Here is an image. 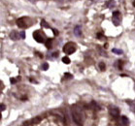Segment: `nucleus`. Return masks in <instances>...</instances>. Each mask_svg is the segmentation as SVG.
I'll return each mask as SVG.
<instances>
[{
	"mask_svg": "<svg viewBox=\"0 0 135 126\" xmlns=\"http://www.w3.org/2000/svg\"><path fill=\"white\" fill-rule=\"evenodd\" d=\"M71 114H72V118L74 120V122L76 124H78L79 126L83 125V114L81 112V110L77 107H73L71 110Z\"/></svg>",
	"mask_w": 135,
	"mask_h": 126,
	"instance_id": "obj_1",
	"label": "nucleus"
},
{
	"mask_svg": "<svg viewBox=\"0 0 135 126\" xmlns=\"http://www.w3.org/2000/svg\"><path fill=\"white\" fill-rule=\"evenodd\" d=\"M75 50H76V44L73 42L67 43L63 47V52L66 54H72L73 53H75Z\"/></svg>",
	"mask_w": 135,
	"mask_h": 126,
	"instance_id": "obj_2",
	"label": "nucleus"
},
{
	"mask_svg": "<svg viewBox=\"0 0 135 126\" xmlns=\"http://www.w3.org/2000/svg\"><path fill=\"white\" fill-rule=\"evenodd\" d=\"M33 37H34L35 41L38 42V43H43V42H44V37L41 35L40 30H36V31L33 33Z\"/></svg>",
	"mask_w": 135,
	"mask_h": 126,
	"instance_id": "obj_3",
	"label": "nucleus"
},
{
	"mask_svg": "<svg viewBox=\"0 0 135 126\" xmlns=\"http://www.w3.org/2000/svg\"><path fill=\"white\" fill-rule=\"evenodd\" d=\"M25 18H21L17 20V25L19 28H26L27 27V24L25 22Z\"/></svg>",
	"mask_w": 135,
	"mask_h": 126,
	"instance_id": "obj_4",
	"label": "nucleus"
},
{
	"mask_svg": "<svg viewBox=\"0 0 135 126\" xmlns=\"http://www.w3.org/2000/svg\"><path fill=\"white\" fill-rule=\"evenodd\" d=\"M109 113L112 116H118L120 114V110L117 107H111L109 109Z\"/></svg>",
	"mask_w": 135,
	"mask_h": 126,
	"instance_id": "obj_5",
	"label": "nucleus"
},
{
	"mask_svg": "<svg viewBox=\"0 0 135 126\" xmlns=\"http://www.w3.org/2000/svg\"><path fill=\"white\" fill-rule=\"evenodd\" d=\"M74 34H75V36H78V37H80L82 35V28H81L80 25H76V26H75Z\"/></svg>",
	"mask_w": 135,
	"mask_h": 126,
	"instance_id": "obj_6",
	"label": "nucleus"
},
{
	"mask_svg": "<svg viewBox=\"0 0 135 126\" xmlns=\"http://www.w3.org/2000/svg\"><path fill=\"white\" fill-rule=\"evenodd\" d=\"M10 38H11L12 40H15V41H16V40H18L20 37H19V34H18L17 31L14 30V31H12V32L10 33Z\"/></svg>",
	"mask_w": 135,
	"mask_h": 126,
	"instance_id": "obj_7",
	"label": "nucleus"
},
{
	"mask_svg": "<svg viewBox=\"0 0 135 126\" xmlns=\"http://www.w3.org/2000/svg\"><path fill=\"white\" fill-rule=\"evenodd\" d=\"M112 53H114L115 54H118V55H121V54H123V50L119 49V48H113L112 49Z\"/></svg>",
	"mask_w": 135,
	"mask_h": 126,
	"instance_id": "obj_8",
	"label": "nucleus"
},
{
	"mask_svg": "<svg viewBox=\"0 0 135 126\" xmlns=\"http://www.w3.org/2000/svg\"><path fill=\"white\" fill-rule=\"evenodd\" d=\"M113 22L115 23V25H118L120 24V22H121V19H120V17H113Z\"/></svg>",
	"mask_w": 135,
	"mask_h": 126,
	"instance_id": "obj_9",
	"label": "nucleus"
},
{
	"mask_svg": "<svg viewBox=\"0 0 135 126\" xmlns=\"http://www.w3.org/2000/svg\"><path fill=\"white\" fill-rule=\"evenodd\" d=\"M62 62H63L64 64H70V63H71V60H70L69 57L64 56V57H62Z\"/></svg>",
	"mask_w": 135,
	"mask_h": 126,
	"instance_id": "obj_10",
	"label": "nucleus"
},
{
	"mask_svg": "<svg viewBox=\"0 0 135 126\" xmlns=\"http://www.w3.org/2000/svg\"><path fill=\"white\" fill-rule=\"evenodd\" d=\"M122 121H123V124H124V125H128L129 124V120H128V118L126 117V116H122Z\"/></svg>",
	"mask_w": 135,
	"mask_h": 126,
	"instance_id": "obj_11",
	"label": "nucleus"
},
{
	"mask_svg": "<svg viewBox=\"0 0 135 126\" xmlns=\"http://www.w3.org/2000/svg\"><path fill=\"white\" fill-rule=\"evenodd\" d=\"M40 121H41V118L38 116V117H34V118L31 120V123H32V124H38Z\"/></svg>",
	"mask_w": 135,
	"mask_h": 126,
	"instance_id": "obj_12",
	"label": "nucleus"
},
{
	"mask_svg": "<svg viewBox=\"0 0 135 126\" xmlns=\"http://www.w3.org/2000/svg\"><path fill=\"white\" fill-rule=\"evenodd\" d=\"M46 47H47V48H52V39H48L46 41Z\"/></svg>",
	"mask_w": 135,
	"mask_h": 126,
	"instance_id": "obj_13",
	"label": "nucleus"
},
{
	"mask_svg": "<svg viewBox=\"0 0 135 126\" xmlns=\"http://www.w3.org/2000/svg\"><path fill=\"white\" fill-rule=\"evenodd\" d=\"M99 68H100L101 71H105V69H106L105 63H104V62H100V63H99Z\"/></svg>",
	"mask_w": 135,
	"mask_h": 126,
	"instance_id": "obj_14",
	"label": "nucleus"
},
{
	"mask_svg": "<svg viewBox=\"0 0 135 126\" xmlns=\"http://www.w3.org/2000/svg\"><path fill=\"white\" fill-rule=\"evenodd\" d=\"M41 25H42V26H44V27H46V28H49V27H50L49 24L46 22V20H44V19L41 21Z\"/></svg>",
	"mask_w": 135,
	"mask_h": 126,
	"instance_id": "obj_15",
	"label": "nucleus"
},
{
	"mask_svg": "<svg viewBox=\"0 0 135 126\" xmlns=\"http://www.w3.org/2000/svg\"><path fill=\"white\" fill-rule=\"evenodd\" d=\"M42 68H43L44 71H47V70L49 69V64H48V63H44L43 66H42Z\"/></svg>",
	"mask_w": 135,
	"mask_h": 126,
	"instance_id": "obj_16",
	"label": "nucleus"
},
{
	"mask_svg": "<svg viewBox=\"0 0 135 126\" xmlns=\"http://www.w3.org/2000/svg\"><path fill=\"white\" fill-rule=\"evenodd\" d=\"M19 37L21 39H25V31H20L19 32Z\"/></svg>",
	"mask_w": 135,
	"mask_h": 126,
	"instance_id": "obj_17",
	"label": "nucleus"
},
{
	"mask_svg": "<svg viewBox=\"0 0 135 126\" xmlns=\"http://www.w3.org/2000/svg\"><path fill=\"white\" fill-rule=\"evenodd\" d=\"M120 16H121V14H120L119 11H116V12H114V14H113V17H120Z\"/></svg>",
	"mask_w": 135,
	"mask_h": 126,
	"instance_id": "obj_18",
	"label": "nucleus"
},
{
	"mask_svg": "<svg viewBox=\"0 0 135 126\" xmlns=\"http://www.w3.org/2000/svg\"><path fill=\"white\" fill-rule=\"evenodd\" d=\"M64 75H65V77H66V78H67V77H68L69 79H71V78H72V75H71V74H69V73H65Z\"/></svg>",
	"mask_w": 135,
	"mask_h": 126,
	"instance_id": "obj_19",
	"label": "nucleus"
},
{
	"mask_svg": "<svg viewBox=\"0 0 135 126\" xmlns=\"http://www.w3.org/2000/svg\"><path fill=\"white\" fill-rule=\"evenodd\" d=\"M10 82H11L12 84H15V83H17V80L14 79V78H11V79H10Z\"/></svg>",
	"mask_w": 135,
	"mask_h": 126,
	"instance_id": "obj_20",
	"label": "nucleus"
},
{
	"mask_svg": "<svg viewBox=\"0 0 135 126\" xmlns=\"http://www.w3.org/2000/svg\"><path fill=\"white\" fill-rule=\"evenodd\" d=\"M53 31H54V34H55V36H57V35H58V31H57L56 29H55V28H54V29H53Z\"/></svg>",
	"mask_w": 135,
	"mask_h": 126,
	"instance_id": "obj_21",
	"label": "nucleus"
},
{
	"mask_svg": "<svg viewBox=\"0 0 135 126\" xmlns=\"http://www.w3.org/2000/svg\"><path fill=\"white\" fill-rule=\"evenodd\" d=\"M5 109H6V106L4 104H1V111L3 112V111H5Z\"/></svg>",
	"mask_w": 135,
	"mask_h": 126,
	"instance_id": "obj_22",
	"label": "nucleus"
},
{
	"mask_svg": "<svg viewBox=\"0 0 135 126\" xmlns=\"http://www.w3.org/2000/svg\"><path fill=\"white\" fill-rule=\"evenodd\" d=\"M97 38H99L100 40H103V39H102V38H103V35L99 33V34H97Z\"/></svg>",
	"mask_w": 135,
	"mask_h": 126,
	"instance_id": "obj_23",
	"label": "nucleus"
},
{
	"mask_svg": "<svg viewBox=\"0 0 135 126\" xmlns=\"http://www.w3.org/2000/svg\"><path fill=\"white\" fill-rule=\"evenodd\" d=\"M55 1H58V2H61V1H63V0H55Z\"/></svg>",
	"mask_w": 135,
	"mask_h": 126,
	"instance_id": "obj_24",
	"label": "nucleus"
},
{
	"mask_svg": "<svg viewBox=\"0 0 135 126\" xmlns=\"http://www.w3.org/2000/svg\"><path fill=\"white\" fill-rule=\"evenodd\" d=\"M133 6H134V7H135V1H134V2H133Z\"/></svg>",
	"mask_w": 135,
	"mask_h": 126,
	"instance_id": "obj_25",
	"label": "nucleus"
}]
</instances>
